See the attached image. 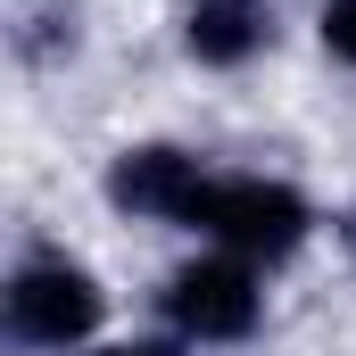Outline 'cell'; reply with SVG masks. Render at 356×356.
Instances as JSON below:
<instances>
[{
  "label": "cell",
  "instance_id": "cell-1",
  "mask_svg": "<svg viewBox=\"0 0 356 356\" xmlns=\"http://www.w3.org/2000/svg\"><path fill=\"white\" fill-rule=\"evenodd\" d=\"M199 232H216L241 266H282L298 241H307V199L290 182H266V175H232V182H207L199 207H191Z\"/></svg>",
  "mask_w": 356,
  "mask_h": 356
},
{
  "label": "cell",
  "instance_id": "cell-2",
  "mask_svg": "<svg viewBox=\"0 0 356 356\" xmlns=\"http://www.w3.org/2000/svg\"><path fill=\"white\" fill-rule=\"evenodd\" d=\"M8 332L25 340V348H75L99 332V282H91L75 257H25V266L8 273Z\"/></svg>",
  "mask_w": 356,
  "mask_h": 356
},
{
  "label": "cell",
  "instance_id": "cell-3",
  "mask_svg": "<svg viewBox=\"0 0 356 356\" xmlns=\"http://www.w3.org/2000/svg\"><path fill=\"white\" fill-rule=\"evenodd\" d=\"M166 315L191 340H249L257 332V282L241 257H199L166 282Z\"/></svg>",
  "mask_w": 356,
  "mask_h": 356
},
{
  "label": "cell",
  "instance_id": "cell-4",
  "mask_svg": "<svg viewBox=\"0 0 356 356\" xmlns=\"http://www.w3.org/2000/svg\"><path fill=\"white\" fill-rule=\"evenodd\" d=\"M199 191H207L199 158H191V149H166V141L124 149V158L108 166V199H116V207H133V216H175V224H191Z\"/></svg>",
  "mask_w": 356,
  "mask_h": 356
},
{
  "label": "cell",
  "instance_id": "cell-5",
  "mask_svg": "<svg viewBox=\"0 0 356 356\" xmlns=\"http://www.w3.org/2000/svg\"><path fill=\"white\" fill-rule=\"evenodd\" d=\"M266 33H273L266 0H191L182 8V50L199 67H241L266 50Z\"/></svg>",
  "mask_w": 356,
  "mask_h": 356
},
{
  "label": "cell",
  "instance_id": "cell-6",
  "mask_svg": "<svg viewBox=\"0 0 356 356\" xmlns=\"http://www.w3.org/2000/svg\"><path fill=\"white\" fill-rule=\"evenodd\" d=\"M323 50H332L340 67H356V0H332V8H323Z\"/></svg>",
  "mask_w": 356,
  "mask_h": 356
},
{
  "label": "cell",
  "instance_id": "cell-7",
  "mask_svg": "<svg viewBox=\"0 0 356 356\" xmlns=\"http://www.w3.org/2000/svg\"><path fill=\"white\" fill-rule=\"evenodd\" d=\"M116 356H166V348H116Z\"/></svg>",
  "mask_w": 356,
  "mask_h": 356
},
{
  "label": "cell",
  "instance_id": "cell-8",
  "mask_svg": "<svg viewBox=\"0 0 356 356\" xmlns=\"http://www.w3.org/2000/svg\"><path fill=\"white\" fill-rule=\"evenodd\" d=\"M348 241H356V216H348Z\"/></svg>",
  "mask_w": 356,
  "mask_h": 356
}]
</instances>
